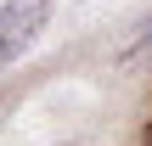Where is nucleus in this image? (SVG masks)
<instances>
[{
  "instance_id": "nucleus-1",
  "label": "nucleus",
  "mask_w": 152,
  "mask_h": 146,
  "mask_svg": "<svg viewBox=\"0 0 152 146\" xmlns=\"http://www.w3.org/2000/svg\"><path fill=\"white\" fill-rule=\"evenodd\" d=\"M45 0H6L0 6V62H11L17 51H28L45 28Z\"/></svg>"
},
{
  "instance_id": "nucleus-3",
  "label": "nucleus",
  "mask_w": 152,
  "mask_h": 146,
  "mask_svg": "<svg viewBox=\"0 0 152 146\" xmlns=\"http://www.w3.org/2000/svg\"><path fill=\"white\" fill-rule=\"evenodd\" d=\"M147 146H152V129H147Z\"/></svg>"
},
{
  "instance_id": "nucleus-2",
  "label": "nucleus",
  "mask_w": 152,
  "mask_h": 146,
  "mask_svg": "<svg viewBox=\"0 0 152 146\" xmlns=\"http://www.w3.org/2000/svg\"><path fill=\"white\" fill-rule=\"evenodd\" d=\"M141 45H152V11L141 17Z\"/></svg>"
}]
</instances>
